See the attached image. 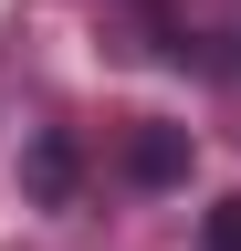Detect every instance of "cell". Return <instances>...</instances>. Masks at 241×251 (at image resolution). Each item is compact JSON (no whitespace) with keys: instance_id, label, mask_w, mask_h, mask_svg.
Returning <instances> with one entry per match:
<instances>
[{"instance_id":"obj_2","label":"cell","mask_w":241,"mask_h":251,"mask_svg":"<svg viewBox=\"0 0 241 251\" xmlns=\"http://www.w3.org/2000/svg\"><path fill=\"white\" fill-rule=\"evenodd\" d=\"M74 136H32V157H21V188H32V209H63L74 199Z\"/></svg>"},{"instance_id":"obj_1","label":"cell","mask_w":241,"mask_h":251,"mask_svg":"<svg viewBox=\"0 0 241 251\" xmlns=\"http://www.w3.org/2000/svg\"><path fill=\"white\" fill-rule=\"evenodd\" d=\"M126 178H136V188L189 178V136H178V126H136V136H126Z\"/></svg>"},{"instance_id":"obj_3","label":"cell","mask_w":241,"mask_h":251,"mask_svg":"<svg viewBox=\"0 0 241 251\" xmlns=\"http://www.w3.org/2000/svg\"><path fill=\"white\" fill-rule=\"evenodd\" d=\"M199 251H241V199H210V220H199Z\"/></svg>"}]
</instances>
